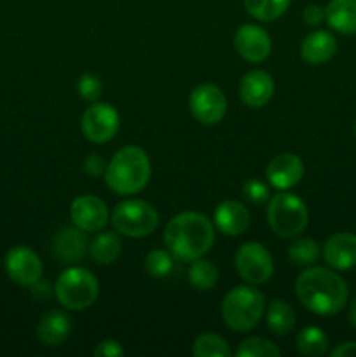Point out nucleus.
Listing matches in <instances>:
<instances>
[{"mask_svg":"<svg viewBox=\"0 0 356 357\" xmlns=\"http://www.w3.org/2000/svg\"><path fill=\"white\" fill-rule=\"evenodd\" d=\"M72 333V319L61 310H49L37 326V337L45 347H59Z\"/></svg>","mask_w":356,"mask_h":357,"instance_id":"19","label":"nucleus"},{"mask_svg":"<svg viewBox=\"0 0 356 357\" xmlns=\"http://www.w3.org/2000/svg\"><path fill=\"white\" fill-rule=\"evenodd\" d=\"M304 23L309 24V26H318L325 21V7L316 6V3H311L304 9L302 13Z\"/></svg>","mask_w":356,"mask_h":357,"instance_id":"35","label":"nucleus"},{"mask_svg":"<svg viewBox=\"0 0 356 357\" xmlns=\"http://www.w3.org/2000/svg\"><path fill=\"white\" fill-rule=\"evenodd\" d=\"M337 52V40L330 31L316 30L307 35L300 44V56L309 65H323Z\"/></svg>","mask_w":356,"mask_h":357,"instance_id":"20","label":"nucleus"},{"mask_svg":"<svg viewBox=\"0 0 356 357\" xmlns=\"http://www.w3.org/2000/svg\"><path fill=\"white\" fill-rule=\"evenodd\" d=\"M349 321L356 328V298H353L351 305H349Z\"/></svg>","mask_w":356,"mask_h":357,"instance_id":"38","label":"nucleus"},{"mask_svg":"<svg viewBox=\"0 0 356 357\" xmlns=\"http://www.w3.org/2000/svg\"><path fill=\"white\" fill-rule=\"evenodd\" d=\"M243 195L250 204L255 206L265 204L271 199L269 197V187L262 180H257V178H251V180L244 181Z\"/></svg>","mask_w":356,"mask_h":357,"instance_id":"32","label":"nucleus"},{"mask_svg":"<svg viewBox=\"0 0 356 357\" xmlns=\"http://www.w3.org/2000/svg\"><path fill=\"white\" fill-rule=\"evenodd\" d=\"M187 279L192 288L198 289V291H209L218 282V268L213 261L206 260L205 257L195 258L191 261Z\"/></svg>","mask_w":356,"mask_h":357,"instance_id":"24","label":"nucleus"},{"mask_svg":"<svg viewBox=\"0 0 356 357\" xmlns=\"http://www.w3.org/2000/svg\"><path fill=\"white\" fill-rule=\"evenodd\" d=\"M265 310V298L255 286L241 284L223 296L220 314L227 328L244 333L258 326Z\"/></svg>","mask_w":356,"mask_h":357,"instance_id":"4","label":"nucleus"},{"mask_svg":"<svg viewBox=\"0 0 356 357\" xmlns=\"http://www.w3.org/2000/svg\"><path fill=\"white\" fill-rule=\"evenodd\" d=\"M234 49L244 61L262 63L271 54L272 40L258 24H243L234 33Z\"/></svg>","mask_w":356,"mask_h":357,"instance_id":"13","label":"nucleus"},{"mask_svg":"<svg viewBox=\"0 0 356 357\" xmlns=\"http://www.w3.org/2000/svg\"><path fill=\"white\" fill-rule=\"evenodd\" d=\"M3 267H6L7 275L16 284L24 286V288H31L35 282L40 281L42 271H44L38 255L31 248L23 246V244L7 251Z\"/></svg>","mask_w":356,"mask_h":357,"instance_id":"11","label":"nucleus"},{"mask_svg":"<svg viewBox=\"0 0 356 357\" xmlns=\"http://www.w3.org/2000/svg\"><path fill=\"white\" fill-rule=\"evenodd\" d=\"M175 268V258L170 251L152 250L145 257V271L150 278H168Z\"/></svg>","mask_w":356,"mask_h":357,"instance_id":"30","label":"nucleus"},{"mask_svg":"<svg viewBox=\"0 0 356 357\" xmlns=\"http://www.w3.org/2000/svg\"><path fill=\"white\" fill-rule=\"evenodd\" d=\"M297 349L306 357H321L328 352V337L318 326H306L297 335Z\"/></svg>","mask_w":356,"mask_h":357,"instance_id":"25","label":"nucleus"},{"mask_svg":"<svg viewBox=\"0 0 356 357\" xmlns=\"http://www.w3.org/2000/svg\"><path fill=\"white\" fill-rule=\"evenodd\" d=\"M237 357H279L281 351L271 340L262 337L246 338L239 344L236 351Z\"/></svg>","mask_w":356,"mask_h":357,"instance_id":"29","label":"nucleus"},{"mask_svg":"<svg viewBox=\"0 0 356 357\" xmlns=\"http://www.w3.org/2000/svg\"><path fill=\"white\" fill-rule=\"evenodd\" d=\"M31 291H34V296L40 298H47L51 295V289H49V284L45 281H37L34 286H31Z\"/></svg>","mask_w":356,"mask_h":357,"instance_id":"37","label":"nucleus"},{"mask_svg":"<svg viewBox=\"0 0 356 357\" xmlns=\"http://www.w3.org/2000/svg\"><path fill=\"white\" fill-rule=\"evenodd\" d=\"M265 176H267L271 187L278 188V190H290L302 180V159L295 153H279L269 162Z\"/></svg>","mask_w":356,"mask_h":357,"instance_id":"14","label":"nucleus"},{"mask_svg":"<svg viewBox=\"0 0 356 357\" xmlns=\"http://www.w3.org/2000/svg\"><path fill=\"white\" fill-rule=\"evenodd\" d=\"M288 257L299 267H311L320 258V246L309 237H300L290 244Z\"/></svg>","mask_w":356,"mask_h":357,"instance_id":"28","label":"nucleus"},{"mask_svg":"<svg viewBox=\"0 0 356 357\" xmlns=\"http://www.w3.org/2000/svg\"><path fill=\"white\" fill-rule=\"evenodd\" d=\"M87 232L73 227H63L54 236L52 241V250L61 264L73 265L77 261L84 260L89 251V241H87Z\"/></svg>","mask_w":356,"mask_h":357,"instance_id":"16","label":"nucleus"},{"mask_svg":"<svg viewBox=\"0 0 356 357\" xmlns=\"http://www.w3.org/2000/svg\"><path fill=\"white\" fill-rule=\"evenodd\" d=\"M96 357H121L124 356V347L117 340H103L93 351Z\"/></svg>","mask_w":356,"mask_h":357,"instance_id":"34","label":"nucleus"},{"mask_svg":"<svg viewBox=\"0 0 356 357\" xmlns=\"http://www.w3.org/2000/svg\"><path fill=\"white\" fill-rule=\"evenodd\" d=\"M89 255L94 264L110 265L121 255V239L115 232H103L101 230L93 243L89 244Z\"/></svg>","mask_w":356,"mask_h":357,"instance_id":"23","label":"nucleus"},{"mask_svg":"<svg viewBox=\"0 0 356 357\" xmlns=\"http://www.w3.org/2000/svg\"><path fill=\"white\" fill-rule=\"evenodd\" d=\"M325 21L339 33H356V0H330L325 7Z\"/></svg>","mask_w":356,"mask_h":357,"instance_id":"21","label":"nucleus"},{"mask_svg":"<svg viewBox=\"0 0 356 357\" xmlns=\"http://www.w3.org/2000/svg\"><path fill=\"white\" fill-rule=\"evenodd\" d=\"M77 91L84 100L94 103V101L100 100L101 93H103V84H101L100 77L94 75V73H84L77 82Z\"/></svg>","mask_w":356,"mask_h":357,"instance_id":"31","label":"nucleus"},{"mask_svg":"<svg viewBox=\"0 0 356 357\" xmlns=\"http://www.w3.org/2000/svg\"><path fill=\"white\" fill-rule=\"evenodd\" d=\"M309 222L307 206L299 195L279 192L267 202V223L276 236L283 239L297 237L306 230Z\"/></svg>","mask_w":356,"mask_h":357,"instance_id":"5","label":"nucleus"},{"mask_svg":"<svg viewBox=\"0 0 356 357\" xmlns=\"http://www.w3.org/2000/svg\"><path fill=\"white\" fill-rule=\"evenodd\" d=\"M152 166L143 149L128 145L114 153L105 169V183L119 195H135L149 185Z\"/></svg>","mask_w":356,"mask_h":357,"instance_id":"3","label":"nucleus"},{"mask_svg":"<svg viewBox=\"0 0 356 357\" xmlns=\"http://www.w3.org/2000/svg\"><path fill=\"white\" fill-rule=\"evenodd\" d=\"M115 232L131 239H142L150 236L159 225V215L156 208L142 199H129L115 206L110 216Z\"/></svg>","mask_w":356,"mask_h":357,"instance_id":"7","label":"nucleus"},{"mask_svg":"<svg viewBox=\"0 0 356 357\" xmlns=\"http://www.w3.org/2000/svg\"><path fill=\"white\" fill-rule=\"evenodd\" d=\"M188 110L199 124L215 126L225 117L227 98L215 84H201L188 96Z\"/></svg>","mask_w":356,"mask_h":357,"instance_id":"9","label":"nucleus"},{"mask_svg":"<svg viewBox=\"0 0 356 357\" xmlns=\"http://www.w3.org/2000/svg\"><path fill=\"white\" fill-rule=\"evenodd\" d=\"M70 220L84 232H101L108 223V208L96 195H80L70 204Z\"/></svg>","mask_w":356,"mask_h":357,"instance_id":"12","label":"nucleus"},{"mask_svg":"<svg viewBox=\"0 0 356 357\" xmlns=\"http://www.w3.org/2000/svg\"><path fill=\"white\" fill-rule=\"evenodd\" d=\"M332 357H356V342H342L332 349Z\"/></svg>","mask_w":356,"mask_h":357,"instance_id":"36","label":"nucleus"},{"mask_svg":"<svg viewBox=\"0 0 356 357\" xmlns=\"http://www.w3.org/2000/svg\"><path fill=\"white\" fill-rule=\"evenodd\" d=\"M234 265L246 284L260 286L272 278L274 272V261L267 248L260 243H244L237 248Z\"/></svg>","mask_w":356,"mask_h":357,"instance_id":"8","label":"nucleus"},{"mask_svg":"<svg viewBox=\"0 0 356 357\" xmlns=\"http://www.w3.org/2000/svg\"><path fill=\"white\" fill-rule=\"evenodd\" d=\"M100 284L87 268L70 267L58 275L54 295L58 302L68 310L89 309L98 298Z\"/></svg>","mask_w":356,"mask_h":357,"instance_id":"6","label":"nucleus"},{"mask_svg":"<svg viewBox=\"0 0 356 357\" xmlns=\"http://www.w3.org/2000/svg\"><path fill=\"white\" fill-rule=\"evenodd\" d=\"M107 164L108 162L101 155H98V153H91V155H87L86 160H84V171H86L91 178H100L105 174Z\"/></svg>","mask_w":356,"mask_h":357,"instance_id":"33","label":"nucleus"},{"mask_svg":"<svg viewBox=\"0 0 356 357\" xmlns=\"http://www.w3.org/2000/svg\"><path fill=\"white\" fill-rule=\"evenodd\" d=\"M119 126H121L119 112L112 105L98 103V101L86 108L80 121L84 136L96 145L110 142L117 135Z\"/></svg>","mask_w":356,"mask_h":357,"instance_id":"10","label":"nucleus"},{"mask_svg":"<svg viewBox=\"0 0 356 357\" xmlns=\"http://www.w3.org/2000/svg\"><path fill=\"white\" fill-rule=\"evenodd\" d=\"M295 295L309 312L321 317L337 316L348 303L344 279L327 267H307L295 281Z\"/></svg>","mask_w":356,"mask_h":357,"instance_id":"1","label":"nucleus"},{"mask_svg":"<svg viewBox=\"0 0 356 357\" xmlns=\"http://www.w3.org/2000/svg\"><path fill=\"white\" fill-rule=\"evenodd\" d=\"M292 0H243L244 9L257 21H274L281 17L290 7Z\"/></svg>","mask_w":356,"mask_h":357,"instance_id":"26","label":"nucleus"},{"mask_svg":"<svg viewBox=\"0 0 356 357\" xmlns=\"http://www.w3.org/2000/svg\"><path fill=\"white\" fill-rule=\"evenodd\" d=\"M269 330L278 337H286L295 328V312L285 300H272L265 314Z\"/></svg>","mask_w":356,"mask_h":357,"instance_id":"22","label":"nucleus"},{"mask_svg":"<svg viewBox=\"0 0 356 357\" xmlns=\"http://www.w3.org/2000/svg\"><path fill=\"white\" fill-rule=\"evenodd\" d=\"M323 258L334 271H349L356 265V236L339 232L328 237L323 246Z\"/></svg>","mask_w":356,"mask_h":357,"instance_id":"17","label":"nucleus"},{"mask_svg":"<svg viewBox=\"0 0 356 357\" xmlns=\"http://www.w3.org/2000/svg\"><path fill=\"white\" fill-rule=\"evenodd\" d=\"M192 354L195 357H230L229 344L216 333H202L195 338L192 345Z\"/></svg>","mask_w":356,"mask_h":357,"instance_id":"27","label":"nucleus"},{"mask_svg":"<svg viewBox=\"0 0 356 357\" xmlns=\"http://www.w3.org/2000/svg\"><path fill=\"white\" fill-rule=\"evenodd\" d=\"M239 96L246 107H265L274 96V79L265 70H251L241 79Z\"/></svg>","mask_w":356,"mask_h":357,"instance_id":"15","label":"nucleus"},{"mask_svg":"<svg viewBox=\"0 0 356 357\" xmlns=\"http://www.w3.org/2000/svg\"><path fill=\"white\" fill-rule=\"evenodd\" d=\"M163 239L175 260L191 264L212 250L215 243V225L202 213H178L166 223Z\"/></svg>","mask_w":356,"mask_h":357,"instance_id":"2","label":"nucleus"},{"mask_svg":"<svg viewBox=\"0 0 356 357\" xmlns=\"http://www.w3.org/2000/svg\"><path fill=\"white\" fill-rule=\"evenodd\" d=\"M213 225L223 236H241L250 227V213L244 204L237 201H223L216 206L213 215Z\"/></svg>","mask_w":356,"mask_h":357,"instance_id":"18","label":"nucleus"},{"mask_svg":"<svg viewBox=\"0 0 356 357\" xmlns=\"http://www.w3.org/2000/svg\"><path fill=\"white\" fill-rule=\"evenodd\" d=\"M355 135H356V122H355Z\"/></svg>","mask_w":356,"mask_h":357,"instance_id":"39","label":"nucleus"}]
</instances>
